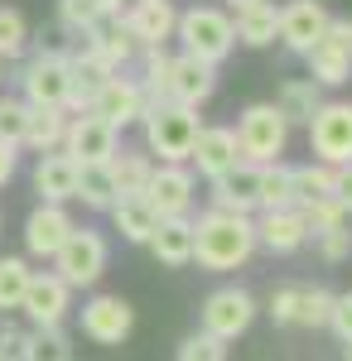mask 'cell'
Instances as JSON below:
<instances>
[{
    "instance_id": "cell-1",
    "label": "cell",
    "mask_w": 352,
    "mask_h": 361,
    "mask_svg": "<svg viewBox=\"0 0 352 361\" xmlns=\"http://www.w3.org/2000/svg\"><path fill=\"white\" fill-rule=\"evenodd\" d=\"M256 255V217L242 212H222L208 207L198 222H193V260L213 275H227Z\"/></svg>"
},
{
    "instance_id": "cell-2",
    "label": "cell",
    "mask_w": 352,
    "mask_h": 361,
    "mask_svg": "<svg viewBox=\"0 0 352 361\" xmlns=\"http://www.w3.org/2000/svg\"><path fill=\"white\" fill-rule=\"evenodd\" d=\"M145 149L155 154V164H189L193 140H198V111L189 106H174V102H160L145 111Z\"/></svg>"
},
{
    "instance_id": "cell-3",
    "label": "cell",
    "mask_w": 352,
    "mask_h": 361,
    "mask_svg": "<svg viewBox=\"0 0 352 361\" xmlns=\"http://www.w3.org/2000/svg\"><path fill=\"white\" fill-rule=\"evenodd\" d=\"M237 145H242V159L246 164H280L285 159V145H290V121L280 116L275 102H256L237 116Z\"/></svg>"
},
{
    "instance_id": "cell-4",
    "label": "cell",
    "mask_w": 352,
    "mask_h": 361,
    "mask_svg": "<svg viewBox=\"0 0 352 361\" xmlns=\"http://www.w3.org/2000/svg\"><path fill=\"white\" fill-rule=\"evenodd\" d=\"M174 39H184V54L203 58V63H222V58L237 49V29H232V15L217 10V5H193V10H179V29Z\"/></svg>"
},
{
    "instance_id": "cell-5",
    "label": "cell",
    "mask_w": 352,
    "mask_h": 361,
    "mask_svg": "<svg viewBox=\"0 0 352 361\" xmlns=\"http://www.w3.org/2000/svg\"><path fill=\"white\" fill-rule=\"evenodd\" d=\"M107 260H111L107 236L92 231V226H73V236H68L54 255V275L63 279L68 289H92L97 279L107 275Z\"/></svg>"
},
{
    "instance_id": "cell-6",
    "label": "cell",
    "mask_w": 352,
    "mask_h": 361,
    "mask_svg": "<svg viewBox=\"0 0 352 361\" xmlns=\"http://www.w3.org/2000/svg\"><path fill=\"white\" fill-rule=\"evenodd\" d=\"M68 54L63 49H44L20 68V97L29 106H68Z\"/></svg>"
},
{
    "instance_id": "cell-7",
    "label": "cell",
    "mask_w": 352,
    "mask_h": 361,
    "mask_svg": "<svg viewBox=\"0 0 352 361\" xmlns=\"http://www.w3.org/2000/svg\"><path fill=\"white\" fill-rule=\"evenodd\" d=\"M309 149L328 169L352 159V102H324L309 121Z\"/></svg>"
},
{
    "instance_id": "cell-8",
    "label": "cell",
    "mask_w": 352,
    "mask_h": 361,
    "mask_svg": "<svg viewBox=\"0 0 352 361\" xmlns=\"http://www.w3.org/2000/svg\"><path fill=\"white\" fill-rule=\"evenodd\" d=\"M213 92H217V68H213V63H203V58H193V54L169 58V73H164V102L198 111L203 102H213Z\"/></svg>"
},
{
    "instance_id": "cell-9",
    "label": "cell",
    "mask_w": 352,
    "mask_h": 361,
    "mask_svg": "<svg viewBox=\"0 0 352 361\" xmlns=\"http://www.w3.org/2000/svg\"><path fill=\"white\" fill-rule=\"evenodd\" d=\"M136 328V308L126 304L121 294H92L82 304V337L97 347H121Z\"/></svg>"
},
{
    "instance_id": "cell-10",
    "label": "cell",
    "mask_w": 352,
    "mask_h": 361,
    "mask_svg": "<svg viewBox=\"0 0 352 361\" xmlns=\"http://www.w3.org/2000/svg\"><path fill=\"white\" fill-rule=\"evenodd\" d=\"M121 149V130L107 126L92 111H73L68 116V135H63V154H73L78 164H107Z\"/></svg>"
},
{
    "instance_id": "cell-11",
    "label": "cell",
    "mask_w": 352,
    "mask_h": 361,
    "mask_svg": "<svg viewBox=\"0 0 352 361\" xmlns=\"http://www.w3.org/2000/svg\"><path fill=\"white\" fill-rule=\"evenodd\" d=\"M251 323H256V299H251L246 289H237V284H222V289H213V294L203 299V333L232 342V337H242Z\"/></svg>"
},
{
    "instance_id": "cell-12",
    "label": "cell",
    "mask_w": 352,
    "mask_h": 361,
    "mask_svg": "<svg viewBox=\"0 0 352 361\" xmlns=\"http://www.w3.org/2000/svg\"><path fill=\"white\" fill-rule=\"evenodd\" d=\"M193 197H198V178L189 164H155L150 183H145V202L160 217H189Z\"/></svg>"
},
{
    "instance_id": "cell-13",
    "label": "cell",
    "mask_w": 352,
    "mask_h": 361,
    "mask_svg": "<svg viewBox=\"0 0 352 361\" xmlns=\"http://www.w3.org/2000/svg\"><path fill=\"white\" fill-rule=\"evenodd\" d=\"M116 20L136 39V49H164L179 29V10L169 0H131L126 10H116Z\"/></svg>"
},
{
    "instance_id": "cell-14",
    "label": "cell",
    "mask_w": 352,
    "mask_h": 361,
    "mask_svg": "<svg viewBox=\"0 0 352 361\" xmlns=\"http://www.w3.org/2000/svg\"><path fill=\"white\" fill-rule=\"evenodd\" d=\"M68 308H73V289H68L54 270H34V275H29L20 313H25L34 328H58V323L68 318Z\"/></svg>"
},
{
    "instance_id": "cell-15",
    "label": "cell",
    "mask_w": 352,
    "mask_h": 361,
    "mask_svg": "<svg viewBox=\"0 0 352 361\" xmlns=\"http://www.w3.org/2000/svg\"><path fill=\"white\" fill-rule=\"evenodd\" d=\"M328 20H333V10H328L324 0H290V5H280V44L304 58L324 39Z\"/></svg>"
},
{
    "instance_id": "cell-16",
    "label": "cell",
    "mask_w": 352,
    "mask_h": 361,
    "mask_svg": "<svg viewBox=\"0 0 352 361\" xmlns=\"http://www.w3.org/2000/svg\"><path fill=\"white\" fill-rule=\"evenodd\" d=\"M92 116H102L107 126H116V130H126V126H136V121H145V87H140V78H107L102 82V92L92 97V106H87Z\"/></svg>"
},
{
    "instance_id": "cell-17",
    "label": "cell",
    "mask_w": 352,
    "mask_h": 361,
    "mask_svg": "<svg viewBox=\"0 0 352 361\" xmlns=\"http://www.w3.org/2000/svg\"><path fill=\"white\" fill-rule=\"evenodd\" d=\"M73 217H68V207L63 202H39L34 212L25 217V255L34 260H54L58 246L73 236Z\"/></svg>"
},
{
    "instance_id": "cell-18",
    "label": "cell",
    "mask_w": 352,
    "mask_h": 361,
    "mask_svg": "<svg viewBox=\"0 0 352 361\" xmlns=\"http://www.w3.org/2000/svg\"><path fill=\"white\" fill-rule=\"evenodd\" d=\"M78 54L92 58V63H97V68H107V73H121V68H126L140 49H136V39L126 34V25L111 15V20H102L97 29L78 34Z\"/></svg>"
},
{
    "instance_id": "cell-19",
    "label": "cell",
    "mask_w": 352,
    "mask_h": 361,
    "mask_svg": "<svg viewBox=\"0 0 352 361\" xmlns=\"http://www.w3.org/2000/svg\"><path fill=\"white\" fill-rule=\"evenodd\" d=\"M189 164H198V173L213 183V178H222L227 169L242 164V145H237V130L232 126H203L198 130V140H193V154Z\"/></svg>"
},
{
    "instance_id": "cell-20",
    "label": "cell",
    "mask_w": 352,
    "mask_h": 361,
    "mask_svg": "<svg viewBox=\"0 0 352 361\" xmlns=\"http://www.w3.org/2000/svg\"><path fill=\"white\" fill-rule=\"evenodd\" d=\"M213 207H222V212H242V217H251V212H261V164H237L227 169L222 178H213Z\"/></svg>"
},
{
    "instance_id": "cell-21",
    "label": "cell",
    "mask_w": 352,
    "mask_h": 361,
    "mask_svg": "<svg viewBox=\"0 0 352 361\" xmlns=\"http://www.w3.org/2000/svg\"><path fill=\"white\" fill-rule=\"evenodd\" d=\"M304 241H309V226L299 207H271L256 217V246H266L271 255H295Z\"/></svg>"
},
{
    "instance_id": "cell-22",
    "label": "cell",
    "mask_w": 352,
    "mask_h": 361,
    "mask_svg": "<svg viewBox=\"0 0 352 361\" xmlns=\"http://www.w3.org/2000/svg\"><path fill=\"white\" fill-rule=\"evenodd\" d=\"M73 188H78V159L73 154H39V164H34V193L39 202H73Z\"/></svg>"
},
{
    "instance_id": "cell-23",
    "label": "cell",
    "mask_w": 352,
    "mask_h": 361,
    "mask_svg": "<svg viewBox=\"0 0 352 361\" xmlns=\"http://www.w3.org/2000/svg\"><path fill=\"white\" fill-rule=\"evenodd\" d=\"M155 250V260L179 270V265H193V217H160L155 236L145 241Z\"/></svg>"
},
{
    "instance_id": "cell-24",
    "label": "cell",
    "mask_w": 352,
    "mask_h": 361,
    "mask_svg": "<svg viewBox=\"0 0 352 361\" xmlns=\"http://www.w3.org/2000/svg\"><path fill=\"white\" fill-rule=\"evenodd\" d=\"M232 29H237V44H246V49H271L280 39V5L275 0H256V5L232 15Z\"/></svg>"
},
{
    "instance_id": "cell-25",
    "label": "cell",
    "mask_w": 352,
    "mask_h": 361,
    "mask_svg": "<svg viewBox=\"0 0 352 361\" xmlns=\"http://www.w3.org/2000/svg\"><path fill=\"white\" fill-rule=\"evenodd\" d=\"M304 63H309V78H314L319 87L352 82V49H348V44H338V39H328V34L304 54Z\"/></svg>"
},
{
    "instance_id": "cell-26",
    "label": "cell",
    "mask_w": 352,
    "mask_h": 361,
    "mask_svg": "<svg viewBox=\"0 0 352 361\" xmlns=\"http://www.w3.org/2000/svg\"><path fill=\"white\" fill-rule=\"evenodd\" d=\"M107 212H111V222H116V231L126 241H136V246H145L155 236V226H160V212L145 202V193H121Z\"/></svg>"
},
{
    "instance_id": "cell-27",
    "label": "cell",
    "mask_w": 352,
    "mask_h": 361,
    "mask_svg": "<svg viewBox=\"0 0 352 361\" xmlns=\"http://www.w3.org/2000/svg\"><path fill=\"white\" fill-rule=\"evenodd\" d=\"M68 106H29V130H25V149L34 154H54L63 149V135H68Z\"/></svg>"
},
{
    "instance_id": "cell-28",
    "label": "cell",
    "mask_w": 352,
    "mask_h": 361,
    "mask_svg": "<svg viewBox=\"0 0 352 361\" xmlns=\"http://www.w3.org/2000/svg\"><path fill=\"white\" fill-rule=\"evenodd\" d=\"M82 207H92V212H107L111 202L121 197L116 188V173H111V159L107 164H78V188H73Z\"/></svg>"
},
{
    "instance_id": "cell-29",
    "label": "cell",
    "mask_w": 352,
    "mask_h": 361,
    "mask_svg": "<svg viewBox=\"0 0 352 361\" xmlns=\"http://www.w3.org/2000/svg\"><path fill=\"white\" fill-rule=\"evenodd\" d=\"M280 116L290 121V126H309L314 121V111L324 106V87L314 82V78H290V82L280 87Z\"/></svg>"
},
{
    "instance_id": "cell-30",
    "label": "cell",
    "mask_w": 352,
    "mask_h": 361,
    "mask_svg": "<svg viewBox=\"0 0 352 361\" xmlns=\"http://www.w3.org/2000/svg\"><path fill=\"white\" fill-rule=\"evenodd\" d=\"M111 173H116L121 193H145V183L155 173V154L150 149H116L111 154Z\"/></svg>"
},
{
    "instance_id": "cell-31",
    "label": "cell",
    "mask_w": 352,
    "mask_h": 361,
    "mask_svg": "<svg viewBox=\"0 0 352 361\" xmlns=\"http://www.w3.org/2000/svg\"><path fill=\"white\" fill-rule=\"evenodd\" d=\"M290 188H295V207H309L319 197L333 193V169L328 164H290Z\"/></svg>"
},
{
    "instance_id": "cell-32",
    "label": "cell",
    "mask_w": 352,
    "mask_h": 361,
    "mask_svg": "<svg viewBox=\"0 0 352 361\" xmlns=\"http://www.w3.org/2000/svg\"><path fill=\"white\" fill-rule=\"evenodd\" d=\"M29 260L25 255H0V313H20L29 289Z\"/></svg>"
},
{
    "instance_id": "cell-33",
    "label": "cell",
    "mask_w": 352,
    "mask_h": 361,
    "mask_svg": "<svg viewBox=\"0 0 352 361\" xmlns=\"http://www.w3.org/2000/svg\"><path fill=\"white\" fill-rule=\"evenodd\" d=\"M116 10L102 5V0H58V25L68 29V34H87V29H97L102 20H111Z\"/></svg>"
},
{
    "instance_id": "cell-34",
    "label": "cell",
    "mask_w": 352,
    "mask_h": 361,
    "mask_svg": "<svg viewBox=\"0 0 352 361\" xmlns=\"http://www.w3.org/2000/svg\"><path fill=\"white\" fill-rule=\"evenodd\" d=\"M25 361H73V337L58 328H29V347Z\"/></svg>"
},
{
    "instance_id": "cell-35",
    "label": "cell",
    "mask_w": 352,
    "mask_h": 361,
    "mask_svg": "<svg viewBox=\"0 0 352 361\" xmlns=\"http://www.w3.org/2000/svg\"><path fill=\"white\" fill-rule=\"evenodd\" d=\"M333 289H324V284H299V313L295 323H304V328H328V318H333Z\"/></svg>"
},
{
    "instance_id": "cell-36",
    "label": "cell",
    "mask_w": 352,
    "mask_h": 361,
    "mask_svg": "<svg viewBox=\"0 0 352 361\" xmlns=\"http://www.w3.org/2000/svg\"><path fill=\"white\" fill-rule=\"evenodd\" d=\"M271 207H295V188H290V164H261V212Z\"/></svg>"
},
{
    "instance_id": "cell-37",
    "label": "cell",
    "mask_w": 352,
    "mask_h": 361,
    "mask_svg": "<svg viewBox=\"0 0 352 361\" xmlns=\"http://www.w3.org/2000/svg\"><path fill=\"white\" fill-rule=\"evenodd\" d=\"M25 49H29V20L20 10L0 5V63H5V58H20Z\"/></svg>"
},
{
    "instance_id": "cell-38",
    "label": "cell",
    "mask_w": 352,
    "mask_h": 361,
    "mask_svg": "<svg viewBox=\"0 0 352 361\" xmlns=\"http://www.w3.org/2000/svg\"><path fill=\"white\" fill-rule=\"evenodd\" d=\"M25 130H29V102L25 97H0V140L25 149Z\"/></svg>"
},
{
    "instance_id": "cell-39",
    "label": "cell",
    "mask_w": 352,
    "mask_h": 361,
    "mask_svg": "<svg viewBox=\"0 0 352 361\" xmlns=\"http://www.w3.org/2000/svg\"><path fill=\"white\" fill-rule=\"evenodd\" d=\"M299 217H304V226H309V236H319V231H328V226L348 222V212L338 207V197H333V193L319 197V202H309V207H299Z\"/></svg>"
},
{
    "instance_id": "cell-40",
    "label": "cell",
    "mask_w": 352,
    "mask_h": 361,
    "mask_svg": "<svg viewBox=\"0 0 352 361\" xmlns=\"http://www.w3.org/2000/svg\"><path fill=\"white\" fill-rule=\"evenodd\" d=\"M179 361H227V342L213 333H193L179 342Z\"/></svg>"
},
{
    "instance_id": "cell-41",
    "label": "cell",
    "mask_w": 352,
    "mask_h": 361,
    "mask_svg": "<svg viewBox=\"0 0 352 361\" xmlns=\"http://www.w3.org/2000/svg\"><path fill=\"white\" fill-rule=\"evenodd\" d=\"M314 241H319V255H324L328 265H338V260H348V255H352V231H348V222H338V226H328V231H319Z\"/></svg>"
},
{
    "instance_id": "cell-42",
    "label": "cell",
    "mask_w": 352,
    "mask_h": 361,
    "mask_svg": "<svg viewBox=\"0 0 352 361\" xmlns=\"http://www.w3.org/2000/svg\"><path fill=\"white\" fill-rule=\"evenodd\" d=\"M29 347V328L10 323V313H0V361H25Z\"/></svg>"
},
{
    "instance_id": "cell-43",
    "label": "cell",
    "mask_w": 352,
    "mask_h": 361,
    "mask_svg": "<svg viewBox=\"0 0 352 361\" xmlns=\"http://www.w3.org/2000/svg\"><path fill=\"white\" fill-rule=\"evenodd\" d=\"M266 313H271L280 328H285V323H295V313H299V284H285V289H275V294H271V308H266Z\"/></svg>"
},
{
    "instance_id": "cell-44",
    "label": "cell",
    "mask_w": 352,
    "mask_h": 361,
    "mask_svg": "<svg viewBox=\"0 0 352 361\" xmlns=\"http://www.w3.org/2000/svg\"><path fill=\"white\" fill-rule=\"evenodd\" d=\"M328 328L343 337V347H352V294H338V299H333V318H328Z\"/></svg>"
},
{
    "instance_id": "cell-45",
    "label": "cell",
    "mask_w": 352,
    "mask_h": 361,
    "mask_svg": "<svg viewBox=\"0 0 352 361\" xmlns=\"http://www.w3.org/2000/svg\"><path fill=\"white\" fill-rule=\"evenodd\" d=\"M333 197H338V207L352 217V159L333 169Z\"/></svg>"
},
{
    "instance_id": "cell-46",
    "label": "cell",
    "mask_w": 352,
    "mask_h": 361,
    "mask_svg": "<svg viewBox=\"0 0 352 361\" xmlns=\"http://www.w3.org/2000/svg\"><path fill=\"white\" fill-rule=\"evenodd\" d=\"M15 169H20V149H15V145H5V140H0V188H5V183H10V178H15Z\"/></svg>"
},
{
    "instance_id": "cell-47",
    "label": "cell",
    "mask_w": 352,
    "mask_h": 361,
    "mask_svg": "<svg viewBox=\"0 0 352 361\" xmlns=\"http://www.w3.org/2000/svg\"><path fill=\"white\" fill-rule=\"evenodd\" d=\"M246 5H256V0H227V10L237 15V10H246Z\"/></svg>"
},
{
    "instance_id": "cell-48",
    "label": "cell",
    "mask_w": 352,
    "mask_h": 361,
    "mask_svg": "<svg viewBox=\"0 0 352 361\" xmlns=\"http://www.w3.org/2000/svg\"><path fill=\"white\" fill-rule=\"evenodd\" d=\"M102 5H111V10H121V0H102Z\"/></svg>"
},
{
    "instance_id": "cell-49",
    "label": "cell",
    "mask_w": 352,
    "mask_h": 361,
    "mask_svg": "<svg viewBox=\"0 0 352 361\" xmlns=\"http://www.w3.org/2000/svg\"><path fill=\"white\" fill-rule=\"evenodd\" d=\"M348 361H352V347H348Z\"/></svg>"
}]
</instances>
